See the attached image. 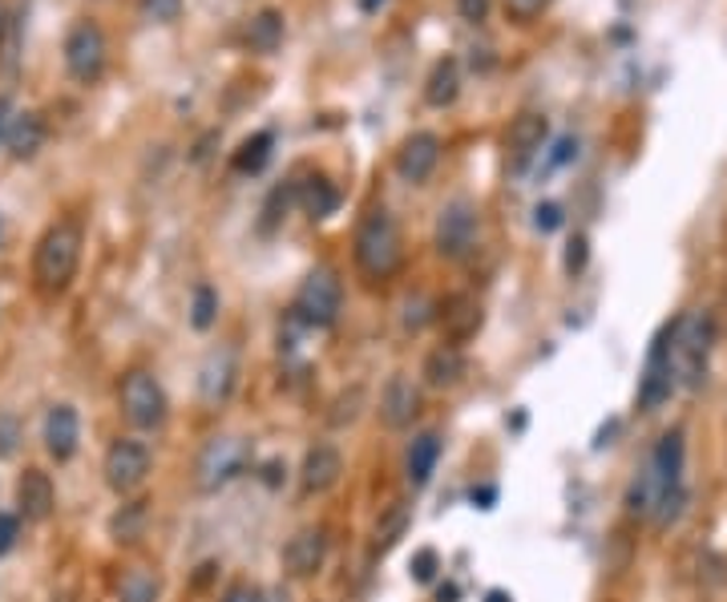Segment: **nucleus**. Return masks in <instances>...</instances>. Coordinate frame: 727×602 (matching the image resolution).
<instances>
[{
  "mask_svg": "<svg viewBox=\"0 0 727 602\" xmlns=\"http://www.w3.org/2000/svg\"><path fill=\"white\" fill-rule=\"evenodd\" d=\"M247 461H251V444L242 441V437H214L199 453L195 481H199L202 493H218V489L230 486L247 469Z\"/></svg>",
  "mask_w": 727,
  "mask_h": 602,
  "instance_id": "obj_6",
  "label": "nucleus"
},
{
  "mask_svg": "<svg viewBox=\"0 0 727 602\" xmlns=\"http://www.w3.org/2000/svg\"><path fill=\"white\" fill-rule=\"evenodd\" d=\"M300 202H303V211L312 218H328L336 206H340V190L331 187L324 174H315V178H308L300 190Z\"/></svg>",
  "mask_w": 727,
  "mask_h": 602,
  "instance_id": "obj_27",
  "label": "nucleus"
},
{
  "mask_svg": "<svg viewBox=\"0 0 727 602\" xmlns=\"http://www.w3.org/2000/svg\"><path fill=\"white\" fill-rule=\"evenodd\" d=\"M437 324H441L444 340L449 344H469L473 336L481 331L485 324V308L477 296H469V291H456V296H449V300L437 308Z\"/></svg>",
  "mask_w": 727,
  "mask_h": 602,
  "instance_id": "obj_12",
  "label": "nucleus"
},
{
  "mask_svg": "<svg viewBox=\"0 0 727 602\" xmlns=\"http://www.w3.org/2000/svg\"><path fill=\"white\" fill-rule=\"evenodd\" d=\"M546 138H550L546 114H534V110L517 114L514 122H510V129H505V166L514 174H526L534 162L542 159Z\"/></svg>",
  "mask_w": 727,
  "mask_h": 602,
  "instance_id": "obj_9",
  "label": "nucleus"
},
{
  "mask_svg": "<svg viewBox=\"0 0 727 602\" xmlns=\"http://www.w3.org/2000/svg\"><path fill=\"white\" fill-rule=\"evenodd\" d=\"M550 9V0H505V13L514 16V21H534V16H542Z\"/></svg>",
  "mask_w": 727,
  "mask_h": 602,
  "instance_id": "obj_36",
  "label": "nucleus"
},
{
  "mask_svg": "<svg viewBox=\"0 0 727 602\" xmlns=\"http://www.w3.org/2000/svg\"><path fill=\"white\" fill-rule=\"evenodd\" d=\"M122 413H126L134 429H158L166 421V413H171V401H166V392H162L154 376L134 368L122 380Z\"/></svg>",
  "mask_w": 727,
  "mask_h": 602,
  "instance_id": "obj_8",
  "label": "nucleus"
},
{
  "mask_svg": "<svg viewBox=\"0 0 727 602\" xmlns=\"http://www.w3.org/2000/svg\"><path fill=\"white\" fill-rule=\"evenodd\" d=\"M45 142V122L41 114H16L13 117V129H9V154H13L16 162H25L33 159L37 150H41Z\"/></svg>",
  "mask_w": 727,
  "mask_h": 602,
  "instance_id": "obj_25",
  "label": "nucleus"
},
{
  "mask_svg": "<svg viewBox=\"0 0 727 602\" xmlns=\"http://www.w3.org/2000/svg\"><path fill=\"white\" fill-rule=\"evenodd\" d=\"M416 413H421V388L409 376H392L380 392V421L388 429H409Z\"/></svg>",
  "mask_w": 727,
  "mask_h": 602,
  "instance_id": "obj_16",
  "label": "nucleus"
},
{
  "mask_svg": "<svg viewBox=\"0 0 727 602\" xmlns=\"http://www.w3.org/2000/svg\"><path fill=\"white\" fill-rule=\"evenodd\" d=\"M388 0H360V9H364V13H376V9H385Z\"/></svg>",
  "mask_w": 727,
  "mask_h": 602,
  "instance_id": "obj_44",
  "label": "nucleus"
},
{
  "mask_svg": "<svg viewBox=\"0 0 727 602\" xmlns=\"http://www.w3.org/2000/svg\"><path fill=\"white\" fill-rule=\"evenodd\" d=\"M230 388H235V356L230 352H211L199 376V397L206 404H218L230 397Z\"/></svg>",
  "mask_w": 727,
  "mask_h": 602,
  "instance_id": "obj_21",
  "label": "nucleus"
},
{
  "mask_svg": "<svg viewBox=\"0 0 727 602\" xmlns=\"http://www.w3.org/2000/svg\"><path fill=\"white\" fill-rule=\"evenodd\" d=\"M456 93H461V65H456V58H441L433 65V73H428L425 101L433 110H444V105L456 101Z\"/></svg>",
  "mask_w": 727,
  "mask_h": 602,
  "instance_id": "obj_23",
  "label": "nucleus"
},
{
  "mask_svg": "<svg viewBox=\"0 0 727 602\" xmlns=\"http://www.w3.org/2000/svg\"><path fill=\"white\" fill-rule=\"evenodd\" d=\"M340 474H343V457L336 444H312V449L303 453V465H300L303 493H328V489L340 486Z\"/></svg>",
  "mask_w": 727,
  "mask_h": 602,
  "instance_id": "obj_15",
  "label": "nucleus"
},
{
  "mask_svg": "<svg viewBox=\"0 0 727 602\" xmlns=\"http://www.w3.org/2000/svg\"><path fill=\"white\" fill-rule=\"evenodd\" d=\"M142 16L150 25H174L183 16V0H142Z\"/></svg>",
  "mask_w": 727,
  "mask_h": 602,
  "instance_id": "obj_33",
  "label": "nucleus"
},
{
  "mask_svg": "<svg viewBox=\"0 0 727 602\" xmlns=\"http://www.w3.org/2000/svg\"><path fill=\"white\" fill-rule=\"evenodd\" d=\"M16 534H21V522H16V514H0V554H9V550H13Z\"/></svg>",
  "mask_w": 727,
  "mask_h": 602,
  "instance_id": "obj_41",
  "label": "nucleus"
},
{
  "mask_svg": "<svg viewBox=\"0 0 727 602\" xmlns=\"http://www.w3.org/2000/svg\"><path fill=\"white\" fill-rule=\"evenodd\" d=\"M684 510H687V489L684 486H670V489H663V498H659L651 522H655L659 530H670V526L684 517Z\"/></svg>",
  "mask_w": 727,
  "mask_h": 602,
  "instance_id": "obj_32",
  "label": "nucleus"
},
{
  "mask_svg": "<svg viewBox=\"0 0 727 602\" xmlns=\"http://www.w3.org/2000/svg\"><path fill=\"white\" fill-rule=\"evenodd\" d=\"M4 25H9V13H4V0H0V37H4Z\"/></svg>",
  "mask_w": 727,
  "mask_h": 602,
  "instance_id": "obj_45",
  "label": "nucleus"
},
{
  "mask_svg": "<svg viewBox=\"0 0 727 602\" xmlns=\"http://www.w3.org/2000/svg\"><path fill=\"white\" fill-rule=\"evenodd\" d=\"M586 259H590V243H586V235H574L571 243H566V272L582 275L586 272Z\"/></svg>",
  "mask_w": 727,
  "mask_h": 602,
  "instance_id": "obj_35",
  "label": "nucleus"
},
{
  "mask_svg": "<svg viewBox=\"0 0 727 602\" xmlns=\"http://www.w3.org/2000/svg\"><path fill=\"white\" fill-rule=\"evenodd\" d=\"M684 461H687V437L684 429H667L659 437L655 453H651V474L659 477V486L670 489V486H684Z\"/></svg>",
  "mask_w": 727,
  "mask_h": 602,
  "instance_id": "obj_19",
  "label": "nucleus"
},
{
  "mask_svg": "<svg viewBox=\"0 0 727 602\" xmlns=\"http://www.w3.org/2000/svg\"><path fill=\"white\" fill-rule=\"evenodd\" d=\"M53 502H58V489H53V477L45 469H25L21 481H16V510L25 522H45L53 514Z\"/></svg>",
  "mask_w": 727,
  "mask_h": 602,
  "instance_id": "obj_17",
  "label": "nucleus"
},
{
  "mask_svg": "<svg viewBox=\"0 0 727 602\" xmlns=\"http://www.w3.org/2000/svg\"><path fill=\"white\" fill-rule=\"evenodd\" d=\"M437 461H441V437H437V432H421V437L409 444V453H404V474L421 489L428 486V477L437 474Z\"/></svg>",
  "mask_w": 727,
  "mask_h": 602,
  "instance_id": "obj_22",
  "label": "nucleus"
},
{
  "mask_svg": "<svg viewBox=\"0 0 727 602\" xmlns=\"http://www.w3.org/2000/svg\"><path fill=\"white\" fill-rule=\"evenodd\" d=\"M679 385V373H675V319L663 324V331L651 344V356H647V368H642L639 380V409L642 413H655L659 404L670 401V392Z\"/></svg>",
  "mask_w": 727,
  "mask_h": 602,
  "instance_id": "obj_4",
  "label": "nucleus"
},
{
  "mask_svg": "<svg viewBox=\"0 0 727 602\" xmlns=\"http://www.w3.org/2000/svg\"><path fill=\"white\" fill-rule=\"evenodd\" d=\"M343 303V287L340 275L331 267H312L303 275L300 291H296V316L308 324V328H331L336 316H340Z\"/></svg>",
  "mask_w": 727,
  "mask_h": 602,
  "instance_id": "obj_5",
  "label": "nucleus"
},
{
  "mask_svg": "<svg viewBox=\"0 0 727 602\" xmlns=\"http://www.w3.org/2000/svg\"><path fill=\"white\" fill-rule=\"evenodd\" d=\"M437 162H441V138L428 134V129L409 134L397 150V174L404 183H413V187L428 183V174L437 171Z\"/></svg>",
  "mask_w": 727,
  "mask_h": 602,
  "instance_id": "obj_13",
  "label": "nucleus"
},
{
  "mask_svg": "<svg viewBox=\"0 0 727 602\" xmlns=\"http://www.w3.org/2000/svg\"><path fill=\"white\" fill-rule=\"evenodd\" d=\"M82 243L86 235H82V223L73 218H61L41 235V243L33 251V279L45 296H61L73 284L77 263H82Z\"/></svg>",
  "mask_w": 727,
  "mask_h": 602,
  "instance_id": "obj_1",
  "label": "nucleus"
},
{
  "mask_svg": "<svg viewBox=\"0 0 727 602\" xmlns=\"http://www.w3.org/2000/svg\"><path fill=\"white\" fill-rule=\"evenodd\" d=\"M77 441H82L77 409L73 404H53L49 416H45V449H49V457L70 461L77 453Z\"/></svg>",
  "mask_w": 727,
  "mask_h": 602,
  "instance_id": "obj_18",
  "label": "nucleus"
},
{
  "mask_svg": "<svg viewBox=\"0 0 727 602\" xmlns=\"http://www.w3.org/2000/svg\"><path fill=\"white\" fill-rule=\"evenodd\" d=\"M16 441H21V425H16V416H0V457H13L16 453Z\"/></svg>",
  "mask_w": 727,
  "mask_h": 602,
  "instance_id": "obj_37",
  "label": "nucleus"
},
{
  "mask_svg": "<svg viewBox=\"0 0 727 602\" xmlns=\"http://www.w3.org/2000/svg\"><path fill=\"white\" fill-rule=\"evenodd\" d=\"M409 526H413V510H409L404 502L388 505L385 514H380V522H376V538H372L376 554H388V550H392V545L409 534Z\"/></svg>",
  "mask_w": 727,
  "mask_h": 602,
  "instance_id": "obj_26",
  "label": "nucleus"
},
{
  "mask_svg": "<svg viewBox=\"0 0 727 602\" xmlns=\"http://www.w3.org/2000/svg\"><path fill=\"white\" fill-rule=\"evenodd\" d=\"M477 243V206L469 199H456L449 202L437 218V251L444 259H465Z\"/></svg>",
  "mask_w": 727,
  "mask_h": 602,
  "instance_id": "obj_10",
  "label": "nucleus"
},
{
  "mask_svg": "<svg viewBox=\"0 0 727 602\" xmlns=\"http://www.w3.org/2000/svg\"><path fill=\"white\" fill-rule=\"evenodd\" d=\"M13 117H16L13 101H9V98H0V146L9 142V129H13Z\"/></svg>",
  "mask_w": 727,
  "mask_h": 602,
  "instance_id": "obj_43",
  "label": "nucleus"
},
{
  "mask_svg": "<svg viewBox=\"0 0 727 602\" xmlns=\"http://www.w3.org/2000/svg\"><path fill=\"white\" fill-rule=\"evenodd\" d=\"M489 602H505V594H501V590H493V594H489Z\"/></svg>",
  "mask_w": 727,
  "mask_h": 602,
  "instance_id": "obj_46",
  "label": "nucleus"
},
{
  "mask_svg": "<svg viewBox=\"0 0 727 602\" xmlns=\"http://www.w3.org/2000/svg\"><path fill=\"white\" fill-rule=\"evenodd\" d=\"M562 223H566V215H562L557 202H538V206H534V227L542 230V235H554Z\"/></svg>",
  "mask_w": 727,
  "mask_h": 602,
  "instance_id": "obj_34",
  "label": "nucleus"
},
{
  "mask_svg": "<svg viewBox=\"0 0 727 602\" xmlns=\"http://www.w3.org/2000/svg\"><path fill=\"white\" fill-rule=\"evenodd\" d=\"M489 4L493 0H456V13H461V21H469V25H481L485 16H489Z\"/></svg>",
  "mask_w": 727,
  "mask_h": 602,
  "instance_id": "obj_39",
  "label": "nucleus"
},
{
  "mask_svg": "<svg viewBox=\"0 0 727 602\" xmlns=\"http://www.w3.org/2000/svg\"><path fill=\"white\" fill-rule=\"evenodd\" d=\"M413 574H416V582H428V578L437 574V554H433V550H421L413 562Z\"/></svg>",
  "mask_w": 727,
  "mask_h": 602,
  "instance_id": "obj_42",
  "label": "nucleus"
},
{
  "mask_svg": "<svg viewBox=\"0 0 727 602\" xmlns=\"http://www.w3.org/2000/svg\"><path fill=\"white\" fill-rule=\"evenodd\" d=\"M284 45V13L279 9H263V13L251 16V25H247V49L259 53V58H267Z\"/></svg>",
  "mask_w": 727,
  "mask_h": 602,
  "instance_id": "obj_24",
  "label": "nucleus"
},
{
  "mask_svg": "<svg viewBox=\"0 0 727 602\" xmlns=\"http://www.w3.org/2000/svg\"><path fill=\"white\" fill-rule=\"evenodd\" d=\"M218 602H267V594H263L255 582H230Z\"/></svg>",
  "mask_w": 727,
  "mask_h": 602,
  "instance_id": "obj_38",
  "label": "nucleus"
},
{
  "mask_svg": "<svg viewBox=\"0 0 727 602\" xmlns=\"http://www.w3.org/2000/svg\"><path fill=\"white\" fill-rule=\"evenodd\" d=\"M425 385L428 388H453L461 385V376H465V352L456 344H437L433 352L425 356Z\"/></svg>",
  "mask_w": 727,
  "mask_h": 602,
  "instance_id": "obj_20",
  "label": "nucleus"
},
{
  "mask_svg": "<svg viewBox=\"0 0 727 602\" xmlns=\"http://www.w3.org/2000/svg\"><path fill=\"white\" fill-rule=\"evenodd\" d=\"M146 474H150V449L134 437H122V441L110 444L105 453V481L114 493H134L142 486Z\"/></svg>",
  "mask_w": 727,
  "mask_h": 602,
  "instance_id": "obj_11",
  "label": "nucleus"
},
{
  "mask_svg": "<svg viewBox=\"0 0 727 602\" xmlns=\"http://www.w3.org/2000/svg\"><path fill=\"white\" fill-rule=\"evenodd\" d=\"M214 319H218V296H214L211 284L195 287V300H190V324L199 331H211Z\"/></svg>",
  "mask_w": 727,
  "mask_h": 602,
  "instance_id": "obj_31",
  "label": "nucleus"
},
{
  "mask_svg": "<svg viewBox=\"0 0 727 602\" xmlns=\"http://www.w3.org/2000/svg\"><path fill=\"white\" fill-rule=\"evenodd\" d=\"M324 562H328V534L315 530V526L300 530L284 545V566H287V574H296V578H312V574H319L324 570Z\"/></svg>",
  "mask_w": 727,
  "mask_h": 602,
  "instance_id": "obj_14",
  "label": "nucleus"
},
{
  "mask_svg": "<svg viewBox=\"0 0 727 602\" xmlns=\"http://www.w3.org/2000/svg\"><path fill=\"white\" fill-rule=\"evenodd\" d=\"M356 267L368 275L372 284L392 279L404 263V239H400L397 218L388 215L385 206H372L368 215L360 218L356 227Z\"/></svg>",
  "mask_w": 727,
  "mask_h": 602,
  "instance_id": "obj_2",
  "label": "nucleus"
},
{
  "mask_svg": "<svg viewBox=\"0 0 727 602\" xmlns=\"http://www.w3.org/2000/svg\"><path fill=\"white\" fill-rule=\"evenodd\" d=\"M146 517H150L146 502H129V505H122V510H117V514L110 517V534H114L117 542H134V538H142Z\"/></svg>",
  "mask_w": 727,
  "mask_h": 602,
  "instance_id": "obj_30",
  "label": "nucleus"
},
{
  "mask_svg": "<svg viewBox=\"0 0 727 602\" xmlns=\"http://www.w3.org/2000/svg\"><path fill=\"white\" fill-rule=\"evenodd\" d=\"M105 53H110V45H105V33L101 25L93 21H77L65 37V70L77 86H93L101 73H105Z\"/></svg>",
  "mask_w": 727,
  "mask_h": 602,
  "instance_id": "obj_7",
  "label": "nucleus"
},
{
  "mask_svg": "<svg viewBox=\"0 0 727 602\" xmlns=\"http://www.w3.org/2000/svg\"><path fill=\"white\" fill-rule=\"evenodd\" d=\"M712 344H715L712 316L691 312V316L675 319V373H679V380H684L687 388L703 385V373H707Z\"/></svg>",
  "mask_w": 727,
  "mask_h": 602,
  "instance_id": "obj_3",
  "label": "nucleus"
},
{
  "mask_svg": "<svg viewBox=\"0 0 727 602\" xmlns=\"http://www.w3.org/2000/svg\"><path fill=\"white\" fill-rule=\"evenodd\" d=\"M272 146H275V138L263 129V134H251L247 142L235 150V159H230V166L239 174H259L263 166H267V159H272Z\"/></svg>",
  "mask_w": 727,
  "mask_h": 602,
  "instance_id": "obj_29",
  "label": "nucleus"
},
{
  "mask_svg": "<svg viewBox=\"0 0 727 602\" xmlns=\"http://www.w3.org/2000/svg\"><path fill=\"white\" fill-rule=\"evenodd\" d=\"M571 159H578V138H557L554 142V154H550V171H557V166H566Z\"/></svg>",
  "mask_w": 727,
  "mask_h": 602,
  "instance_id": "obj_40",
  "label": "nucleus"
},
{
  "mask_svg": "<svg viewBox=\"0 0 727 602\" xmlns=\"http://www.w3.org/2000/svg\"><path fill=\"white\" fill-rule=\"evenodd\" d=\"M117 594H122V602H158V594H162V578H158L154 570H146V566H134V570L122 574Z\"/></svg>",
  "mask_w": 727,
  "mask_h": 602,
  "instance_id": "obj_28",
  "label": "nucleus"
}]
</instances>
